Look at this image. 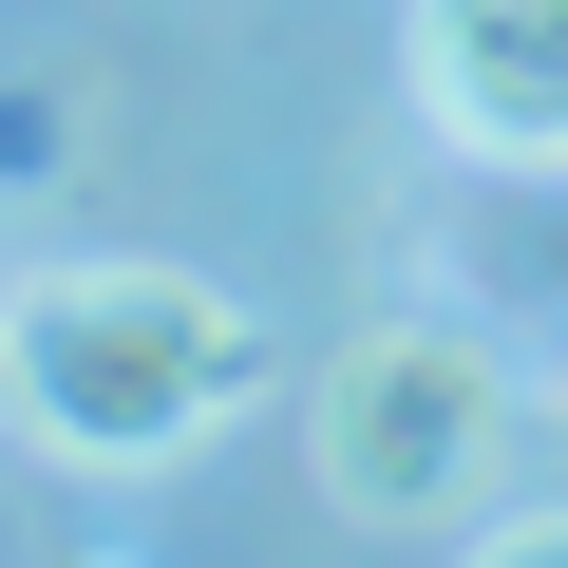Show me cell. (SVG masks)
Listing matches in <instances>:
<instances>
[{
    "label": "cell",
    "mask_w": 568,
    "mask_h": 568,
    "mask_svg": "<svg viewBox=\"0 0 568 568\" xmlns=\"http://www.w3.org/2000/svg\"><path fill=\"white\" fill-rule=\"evenodd\" d=\"M417 114L493 171H568V0H417Z\"/></svg>",
    "instance_id": "cell-3"
},
{
    "label": "cell",
    "mask_w": 568,
    "mask_h": 568,
    "mask_svg": "<svg viewBox=\"0 0 568 568\" xmlns=\"http://www.w3.org/2000/svg\"><path fill=\"white\" fill-rule=\"evenodd\" d=\"M265 323L227 304L209 265H39L0 284V398L58 474H171L246 417Z\"/></svg>",
    "instance_id": "cell-1"
},
{
    "label": "cell",
    "mask_w": 568,
    "mask_h": 568,
    "mask_svg": "<svg viewBox=\"0 0 568 568\" xmlns=\"http://www.w3.org/2000/svg\"><path fill=\"white\" fill-rule=\"evenodd\" d=\"M0 436H20V398H0Z\"/></svg>",
    "instance_id": "cell-4"
},
{
    "label": "cell",
    "mask_w": 568,
    "mask_h": 568,
    "mask_svg": "<svg viewBox=\"0 0 568 568\" xmlns=\"http://www.w3.org/2000/svg\"><path fill=\"white\" fill-rule=\"evenodd\" d=\"M493 455H511V379H493V342H455V323H361V342L304 379V474H323V511H361V530H455Z\"/></svg>",
    "instance_id": "cell-2"
}]
</instances>
